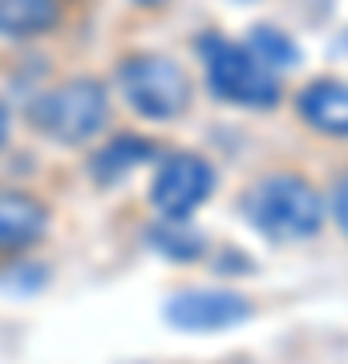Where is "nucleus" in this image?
Listing matches in <instances>:
<instances>
[{
  "label": "nucleus",
  "mask_w": 348,
  "mask_h": 364,
  "mask_svg": "<svg viewBox=\"0 0 348 364\" xmlns=\"http://www.w3.org/2000/svg\"><path fill=\"white\" fill-rule=\"evenodd\" d=\"M150 243H154L162 255L186 263V259H194V255L203 251V235H194L182 219H162L154 231H150Z\"/></svg>",
  "instance_id": "f8f14e48"
},
{
  "label": "nucleus",
  "mask_w": 348,
  "mask_h": 364,
  "mask_svg": "<svg viewBox=\"0 0 348 364\" xmlns=\"http://www.w3.org/2000/svg\"><path fill=\"white\" fill-rule=\"evenodd\" d=\"M332 219H336V227L348 235V170L340 174V182L332 186Z\"/></svg>",
  "instance_id": "ddd939ff"
},
{
  "label": "nucleus",
  "mask_w": 348,
  "mask_h": 364,
  "mask_svg": "<svg viewBox=\"0 0 348 364\" xmlns=\"http://www.w3.org/2000/svg\"><path fill=\"white\" fill-rule=\"evenodd\" d=\"M57 25V0H0L4 37H37Z\"/></svg>",
  "instance_id": "1a4fd4ad"
},
{
  "label": "nucleus",
  "mask_w": 348,
  "mask_h": 364,
  "mask_svg": "<svg viewBox=\"0 0 348 364\" xmlns=\"http://www.w3.org/2000/svg\"><path fill=\"white\" fill-rule=\"evenodd\" d=\"M247 49L255 53V57H259V61H263L268 69H288V65H296V61H300L296 41H288L280 28H271V25L251 28V37H247Z\"/></svg>",
  "instance_id": "9b49d317"
},
{
  "label": "nucleus",
  "mask_w": 348,
  "mask_h": 364,
  "mask_svg": "<svg viewBox=\"0 0 348 364\" xmlns=\"http://www.w3.org/2000/svg\"><path fill=\"white\" fill-rule=\"evenodd\" d=\"M134 4H146V9H154V4H167V0H134Z\"/></svg>",
  "instance_id": "2eb2a0df"
},
{
  "label": "nucleus",
  "mask_w": 348,
  "mask_h": 364,
  "mask_svg": "<svg viewBox=\"0 0 348 364\" xmlns=\"http://www.w3.org/2000/svg\"><path fill=\"white\" fill-rule=\"evenodd\" d=\"M243 215L259 235L275 243H300L324 227V203L300 174H268L243 198Z\"/></svg>",
  "instance_id": "f257e3e1"
},
{
  "label": "nucleus",
  "mask_w": 348,
  "mask_h": 364,
  "mask_svg": "<svg viewBox=\"0 0 348 364\" xmlns=\"http://www.w3.org/2000/svg\"><path fill=\"white\" fill-rule=\"evenodd\" d=\"M215 186V170L199 154H170L150 182V203L162 210V219H186L194 207H203Z\"/></svg>",
  "instance_id": "39448f33"
},
{
  "label": "nucleus",
  "mask_w": 348,
  "mask_h": 364,
  "mask_svg": "<svg viewBox=\"0 0 348 364\" xmlns=\"http://www.w3.org/2000/svg\"><path fill=\"white\" fill-rule=\"evenodd\" d=\"M49 210L21 191H0V251L28 247L45 235Z\"/></svg>",
  "instance_id": "6e6552de"
},
{
  "label": "nucleus",
  "mask_w": 348,
  "mask_h": 364,
  "mask_svg": "<svg viewBox=\"0 0 348 364\" xmlns=\"http://www.w3.org/2000/svg\"><path fill=\"white\" fill-rule=\"evenodd\" d=\"M146 154H150V142H142V138H114L110 146H102V154H93L90 170L97 182H114L138 166Z\"/></svg>",
  "instance_id": "9d476101"
},
{
  "label": "nucleus",
  "mask_w": 348,
  "mask_h": 364,
  "mask_svg": "<svg viewBox=\"0 0 348 364\" xmlns=\"http://www.w3.org/2000/svg\"><path fill=\"white\" fill-rule=\"evenodd\" d=\"M199 57L206 69V85L215 97L247 109H271L280 102V77L268 69L247 45H231L223 37H203L199 41Z\"/></svg>",
  "instance_id": "f03ea898"
},
{
  "label": "nucleus",
  "mask_w": 348,
  "mask_h": 364,
  "mask_svg": "<svg viewBox=\"0 0 348 364\" xmlns=\"http://www.w3.org/2000/svg\"><path fill=\"white\" fill-rule=\"evenodd\" d=\"M28 117L41 134H49L53 142L61 146L90 142L105 126V90L93 77H73L57 90L41 93L37 102L28 105Z\"/></svg>",
  "instance_id": "7ed1b4c3"
},
{
  "label": "nucleus",
  "mask_w": 348,
  "mask_h": 364,
  "mask_svg": "<svg viewBox=\"0 0 348 364\" xmlns=\"http://www.w3.org/2000/svg\"><path fill=\"white\" fill-rule=\"evenodd\" d=\"M4 138H9V109L0 102V146H4Z\"/></svg>",
  "instance_id": "4468645a"
},
{
  "label": "nucleus",
  "mask_w": 348,
  "mask_h": 364,
  "mask_svg": "<svg viewBox=\"0 0 348 364\" xmlns=\"http://www.w3.org/2000/svg\"><path fill=\"white\" fill-rule=\"evenodd\" d=\"M117 85L138 114L154 122H170L191 105V77L170 57H130L117 65Z\"/></svg>",
  "instance_id": "20e7f679"
},
{
  "label": "nucleus",
  "mask_w": 348,
  "mask_h": 364,
  "mask_svg": "<svg viewBox=\"0 0 348 364\" xmlns=\"http://www.w3.org/2000/svg\"><path fill=\"white\" fill-rule=\"evenodd\" d=\"M162 312L182 332H223V328L243 324L251 316V299L231 291V287H199V291L170 296Z\"/></svg>",
  "instance_id": "423d86ee"
},
{
  "label": "nucleus",
  "mask_w": 348,
  "mask_h": 364,
  "mask_svg": "<svg viewBox=\"0 0 348 364\" xmlns=\"http://www.w3.org/2000/svg\"><path fill=\"white\" fill-rule=\"evenodd\" d=\"M300 117L312 130L348 138V81H312L300 93Z\"/></svg>",
  "instance_id": "0eeeda50"
}]
</instances>
